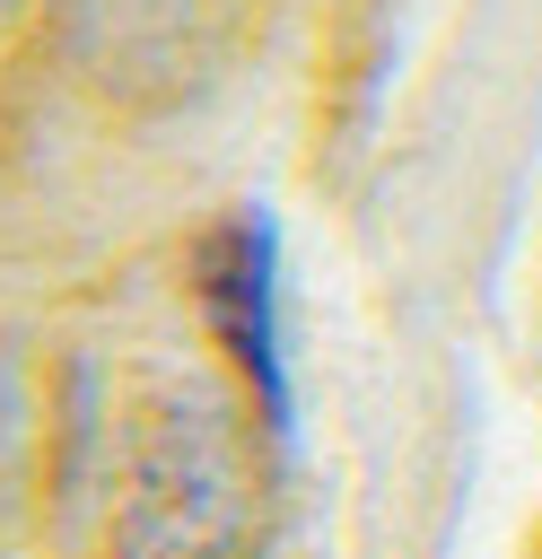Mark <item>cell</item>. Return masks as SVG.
Instances as JSON below:
<instances>
[{
	"instance_id": "cell-1",
	"label": "cell",
	"mask_w": 542,
	"mask_h": 559,
	"mask_svg": "<svg viewBox=\"0 0 542 559\" xmlns=\"http://www.w3.org/2000/svg\"><path fill=\"white\" fill-rule=\"evenodd\" d=\"M262 542V472L236 402L210 384H166L140 402L122 445L114 550L122 559H254Z\"/></svg>"
},
{
	"instance_id": "cell-2",
	"label": "cell",
	"mask_w": 542,
	"mask_h": 559,
	"mask_svg": "<svg viewBox=\"0 0 542 559\" xmlns=\"http://www.w3.org/2000/svg\"><path fill=\"white\" fill-rule=\"evenodd\" d=\"M201 314L245 376V402L262 411L271 437H288V332H280V236L262 210H236L227 227L201 236Z\"/></svg>"
}]
</instances>
